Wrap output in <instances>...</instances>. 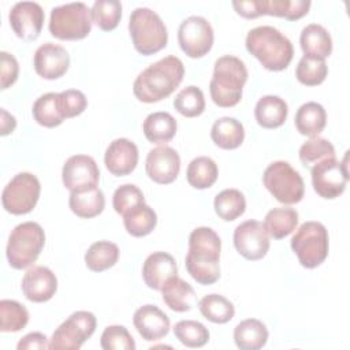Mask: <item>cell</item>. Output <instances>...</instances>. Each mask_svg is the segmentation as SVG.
<instances>
[{"mask_svg":"<svg viewBox=\"0 0 350 350\" xmlns=\"http://www.w3.org/2000/svg\"><path fill=\"white\" fill-rule=\"evenodd\" d=\"M221 241L211 227H197L189 235L186 269L200 284L209 286L220 278Z\"/></svg>","mask_w":350,"mask_h":350,"instance_id":"cell-1","label":"cell"},{"mask_svg":"<svg viewBox=\"0 0 350 350\" xmlns=\"http://www.w3.org/2000/svg\"><path fill=\"white\" fill-rule=\"evenodd\" d=\"M183 75L182 60L174 55L165 56L138 74L133 83V93L142 103L161 101L180 85Z\"/></svg>","mask_w":350,"mask_h":350,"instance_id":"cell-2","label":"cell"},{"mask_svg":"<svg viewBox=\"0 0 350 350\" xmlns=\"http://www.w3.org/2000/svg\"><path fill=\"white\" fill-rule=\"evenodd\" d=\"M245 45L247 52L269 71L287 68L294 56L291 41L276 27L268 25L250 29Z\"/></svg>","mask_w":350,"mask_h":350,"instance_id":"cell-3","label":"cell"},{"mask_svg":"<svg viewBox=\"0 0 350 350\" xmlns=\"http://www.w3.org/2000/svg\"><path fill=\"white\" fill-rule=\"evenodd\" d=\"M247 75V68L239 57L224 55L216 59L213 75L209 82L212 101L221 108L237 105L242 98Z\"/></svg>","mask_w":350,"mask_h":350,"instance_id":"cell-4","label":"cell"},{"mask_svg":"<svg viewBox=\"0 0 350 350\" xmlns=\"http://www.w3.org/2000/svg\"><path fill=\"white\" fill-rule=\"evenodd\" d=\"M129 33L133 45L141 55L149 56L165 48L168 33L160 15L148 7H137L131 11Z\"/></svg>","mask_w":350,"mask_h":350,"instance_id":"cell-5","label":"cell"},{"mask_svg":"<svg viewBox=\"0 0 350 350\" xmlns=\"http://www.w3.org/2000/svg\"><path fill=\"white\" fill-rule=\"evenodd\" d=\"M45 245V232L36 221H25L14 227L10 234L5 254L15 269H25L38 258Z\"/></svg>","mask_w":350,"mask_h":350,"instance_id":"cell-6","label":"cell"},{"mask_svg":"<svg viewBox=\"0 0 350 350\" xmlns=\"http://www.w3.org/2000/svg\"><path fill=\"white\" fill-rule=\"evenodd\" d=\"M291 249L302 267L312 269L328 256L329 239L325 226L320 221H305L291 238Z\"/></svg>","mask_w":350,"mask_h":350,"instance_id":"cell-7","label":"cell"},{"mask_svg":"<svg viewBox=\"0 0 350 350\" xmlns=\"http://www.w3.org/2000/svg\"><path fill=\"white\" fill-rule=\"evenodd\" d=\"M90 8L82 3H66L52 8L49 31L59 40H82L92 30Z\"/></svg>","mask_w":350,"mask_h":350,"instance_id":"cell-8","label":"cell"},{"mask_svg":"<svg viewBox=\"0 0 350 350\" xmlns=\"http://www.w3.org/2000/svg\"><path fill=\"white\" fill-rule=\"evenodd\" d=\"M262 183L276 201L286 205L299 202L305 194L302 176L290 163L283 160L273 161L265 168Z\"/></svg>","mask_w":350,"mask_h":350,"instance_id":"cell-9","label":"cell"},{"mask_svg":"<svg viewBox=\"0 0 350 350\" xmlns=\"http://www.w3.org/2000/svg\"><path fill=\"white\" fill-rule=\"evenodd\" d=\"M96 316L88 310H78L70 314L53 332L49 349L78 350L94 334Z\"/></svg>","mask_w":350,"mask_h":350,"instance_id":"cell-10","label":"cell"},{"mask_svg":"<svg viewBox=\"0 0 350 350\" xmlns=\"http://www.w3.org/2000/svg\"><path fill=\"white\" fill-rule=\"evenodd\" d=\"M40 193L38 178L30 172H19L3 189V208L12 215H26L34 209Z\"/></svg>","mask_w":350,"mask_h":350,"instance_id":"cell-11","label":"cell"},{"mask_svg":"<svg viewBox=\"0 0 350 350\" xmlns=\"http://www.w3.org/2000/svg\"><path fill=\"white\" fill-rule=\"evenodd\" d=\"M347 160L349 152L345 153L342 161H338L335 157H329L312 167V185L320 197L334 200L345 191L349 180Z\"/></svg>","mask_w":350,"mask_h":350,"instance_id":"cell-12","label":"cell"},{"mask_svg":"<svg viewBox=\"0 0 350 350\" xmlns=\"http://www.w3.org/2000/svg\"><path fill=\"white\" fill-rule=\"evenodd\" d=\"M213 29L204 16L191 15L179 25L178 42L189 57L205 56L213 45Z\"/></svg>","mask_w":350,"mask_h":350,"instance_id":"cell-13","label":"cell"},{"mask_svg":"<svg viewBox=\"0 0 350 350\" xmlns=\"http://www.w3.org/2000/svg\"><path fill=\"white\" fill-rule=\"evenodd\" d=\"M62 180L64 187L71 193H83L96 189L100 180L98 165L92 156L74 154L63 164Z\"/></svg>","mask_w":350,"mask_h":350,"instance_id":"cell-14","label":"cell"},{"mask_svg":"<svg viewBox=\"0 0 350 350\" xmlns=\"http://www.w3.org/2000/svg\"><path fill=\"white\" fill-rule=\"evenodd\" d=\"M234 246L246 260H260L269 250V235L258 220H246L234 230Z\"/></svg>","mask_w":350,"mask_h":350,"instance_id":"cell-15","label":"cell"},{"mask_svg":"<svg viewBox=\"0 0 350 350\" xmlns=\"http://www.w3.org/2000/svg\"><path fill=\"white\" fill-rule=\"evenodd\" d=\"M44 19V10L36 1L15 3L8 14V21L14 33L25 41H34L38 38Z\"/></svg>","mask_w":350,"mask_h":350,"instance_id":"cell-16","label":"cell"},{"mask_svg":"<svg viewBox=\"0 0 350 350\" xmlns=\"http://www.w3.org/2000/svg\"><path fill=\"white\" fill-rule=\"evenodd\" d=\"M145 170L153 182L159 185L172 183L180 171V157L171 146L153 148L148 152Z\"/></svg>","mask_w":350,"mask_h":350,"instance_id":"cell-17","label":"cell"},{"mask_svg":"<svg viewBox=\"0 0 350 350\" xmlns=\"http://www.w3.org/2000/svg\"><path fill=\"white\" fill-rule=\"evenodd\" d=\"M33 64L36 72L44 79H57L67 72L70 55L62 45L45 42L36 49Z\"/></svg>","mask_w":350,"mask_h":350,"instance_id":"cell-18","label":"cell"},{"mask_svg":"<svg viewBox=\"0 0 350 350\" xmlns=\"http://www.w3.org/2000/svg\"><path fill=\"white\" fill-rule=\"evenodd\" d=\"M23 295L31 302H46L57 290L56 275L42 265H34L26 271L21 283Z\"/></svg>","mask_w":350,"mask_h":350,"instance_id":"cell-19","label":"cell"},{"mask_svg":"<svg viewBox=\"0 0 350 350\" xmlns=\"http://www.w3.org/2000/svg\"><path fill=\"white\" fill-rule=\"evenodd\" d=\"M138 163V148L129 138L113 139L104 153V164L115 176L131 174Z\"/></svg>","mask_w":350,"mask_h":350,"instance_id":"cell-20","label":"cell"},{"mask_svg":"<svg viewBox=\"0 0 350 350\" xmlns=\"http://www.w3.org/2000/svg\"><path fill=\"white\" fill-rule=\"evenodd\" d=\"M134 327L142 339L154 342L164 338L170 331V317L156 305H144L134 312Z\"/></svg>","mask_w":350,"mask_h":350,"instance_id":"cell-21","label":"cell"},{"mask_svg":"<svg viewBox=\"0 0 350 350\" xmlns=\"http://www.w3.org/2000/svg\"><path fill=\"white\" fill-rule=\"evenodd\" d=\"M178 273L175 258L165 252H153L142 265V278L149 288L160 290L163 284Z\"/></svg>","mask_w":350,"mask_h":350,"instance_id":"cell-22","label":"cell"},{"mask_svg":"<svg viewBox=\"0 0 350 350\" xmlns=\"http://www.w3.org/2000/svg\"><path fill=\"white\" fill-rule=\"evenodd\" d=\"M160 291L164 304L174 312H187L197 302L194 288L178 275L170 278Z\"/></svg>","mask_w":350,"mask_h":350,"instance_id":"cell-23","label":"cell"},{"mask_svg":"<svg viewBox=\"0 0 350 350\" xmlns=\"http://www.w3.org/2000/svg\"><path fill=\"white\" fill-rule=\"evenodd\" d=\"M304 56L324 59L332 52V38L327 29L319 23L306 25L299 36Z\"/></svg>","mask_w":350,"mask_h":350,"instance_id":"cell-24","label":"cell"},{"mask_svg":"<svg viewBox=\"0 0 350 350\" xmlns=\"http://www.w3.org/2000/svg\"><path fill=\"white\" fill-rule=\"evenodd\" d=\"M287 113V103L279 96L273 94L262 96L254 107L256 120L264 129L280 127L286 122Z\"/></svg>","mask_w":350,"mask_h":350,"instance_id":"cell-25","label":"cell"},{"mask_svg":"<svg viewBox=\"0 0 350 350\" xmlns=\"http://www.w3.org/2000/svg\"><path fill=\"white\" fill-rule=\"evenodd\" d=\"M176 120L168 112H152L149 113L142 124L144 134L146 139L152 144L165 145L176 134Z\"/></svg>","mask_w":350,"mask_h":350,"instance_id":"cell-26","label":"cell"},{"mask_svg":"<svg viewBox=\"0 0 350 350\" xmlns=\"http://www.w3.org/2000/svg\"><path fill=\"white\" fill-rule=\"evenodd\" d=\"M211 138L216 146L230 150L237 149L245 139L243 124L235 118L223 116L215 120L211 129Z\"/></svg>","mask_w":350,"mask_h":350,"instance_id":"cell-27","label":"cell"},{"mask_svg":"<svg viewBox=\"0 0 350 350\" xmlns=\"http://www.w3.org/2000/svg\"><path fill=\"white\" fill-rule=\"evenodd\" d=\"M294 123L299 134L310 138L317 137L327 123L325 109L316 101H308L298 108Z\"/></svg>","mask_w":350,"mask_h":350,"instance_id":"cell-28","label":"cell"},{"mask_svg":"<svg viewBox=\"0 0 350 350\" xmlns=\"http://www.w3.org/2000/svg\"><path fill=\"white\" fill-rule=\"evenodd\" d=\"M267 340V325L257 319H246L234 328V342L241 350H258Z\"/></svg>","mask_w":350,"mask_h":350,"instance_id":"cell-29","label":"cell"},{"mask_svg":"<svg viewBox=\"0 0 350 350\" xmlns=\"http://www.w3.org/2000/svg\"><path fill=\"white\" fill-rule=\"evenodd\" d=\"M31 112H33L34 120L38 124L49 129L62 124L63 120L66 119L62 111L59 93H53V92L40 96L34 101Z\"/></svg>","mask_w":350,"mask_h":350,"instance_id":"cell-30","label":"cell"},{"mask_svg":"<svg viewBox=\"0 0 350 350\" xmlns=\"http://www.w3.org/2000/svg\"><path fill=\"white\" fill-rule=\"evenodd\" d=\"M123 224L130 235L137 238L145 237L154 230L157 215L149 205L142 202L123 215Z\"/></svg>","mask_w":350,"mask_h":350,"instance_id":"cell-31","label":"cell"},{"mask_svg":"<svg viewBox=\"0 0 350 350\" xmlns=\"http://www.w3.org/2000/svg\"><path fill=\"white\" fill-rule=\"evenodd\" d=\"M298 224V212L294 208L280 206L273 208L265 215L264 227L269 237L282 239L290 235Z\"/></svg>","mask_w":350,"mask_h":350,"instance_id":"cell-32","label":"cell"},{"mask_svg":"<svg viewBox=\"0 0 350 350\" xmlns=\"http://www.w3.org/2000/svg\"><path fill=\"white\" fill-rule=\"evenodd\" d=\"M68 205L78 217L90 219L100 215L105 206L104 193L96 187L83 193H71Z\"/></svg>","mask_w":350,"mask_h":350,"instance_id":"cell-33","label":"cell"},{"mask_svg":"<svg viewBox=\"0 0 350 350\" xmlns=\"http://www.w3.org/2000/svg\"><path fill=\"white\" fill-rule=\"evenodd\" d=\"M119 247L109 241H97L85 253V264L93 272H103L116 264Z\"/></svg>","mask_w":350,"mask_h":350,"instance_id":"cell-34","label":"cell"},{"mask_svg":"<svg viewBox=\"0 0 350 350\" xmlns=\"http://www.w3.org/2000/svg\"><path fill=\"white\" fill-rule=\"evenodd\" d=\"M213 206L220 219L232 221L243 215L246 209V200L243 193L238 189H224L216 194Z\"/></svg>","mask_w":350,"mask_h":350,"instance_id":"cell-35","label":"cell"},{"mask_svg":"<svg viewBox=\"0 0 350 350\" xmlns=\"http://www.w3.org/2000/svg\"><path fill=\"white\" fill-rule=\"evenodd\" d=\"M198 308L201 314L215 324H226L235 314L234 304L220 294H208L202 297L198 302Z\"/></svg>","mask_w":350,"mask_h":350,"instance_id":"cell-36","label":"cell"},{"mask_svg":"<svg viewBox=\"0 0 350 350\" xmlns=\"http://www.w3.org/2000/svg\"><path fill=\"white\" fill-rule=\"evenodd\" d=\"M217 164L208 156H200L190 161L186 178L190 186L194 189H208L217 179Z\"/></svg>","mask_w":350,"mask_h":350,"instance_id":"cell-37","label":"cell"},{"mask_svg":"<svg viewBox=\"0 0 350 350\" xmlns=\"http://www.w3.org/2000/svg\"><path fill=\"white\" fill-rule=\"evenodd\" d=\"M309 0H261L262 15H272L295 21L308 14Z\"/></svg>","mask_w":350,"mask_h":350,"instance_id":"cell-38","label":"cell"},{"mask_svg":"<svg viewBox=\"0 0 350 350\" xmlns=\"http://www.w3.org/2000/svg\"><path fill=\"white\" fill-rule=\"evenodd\" d=\"M29 323L27 309L18 301H0V329L1 332H18Z\"/></svg>","mask_w":350,"mask_h":350,"instance_id":"cell-39","label":"cell"},{"mask_svg":"<svg viewBox=\"0 0 350 350\" xmlns=\"http://www.w3.org/2000/svg\"><path fill=\"white\" fill-rule=\"evenodd\" d=\"M92 22L101 30H113L122 18V4L118 0H96L90 8Z\"/></svg>","mask_w":350,"mask_h":350,"instance_id":"cell-40","label":"cell"},{"mask_svg":"<svg viewBox=\"0 0 350 350\" xmlns=\"http://www.w3.org/2000/svg\"><path fill=\"white\" fill-rule=\"evenodd\" d=\"M174 108L186 118L200 116L205 109L204 93L197 86H186L174 98Z\"/></svg>","mask_w":350,"mask_h":350,"instance_id":"cell-41","label":"cell"},{"mask_svg":"<svg viewBox=\"0 0 350 350\" xmlns=\"http://www.w3.org/2000/svg\"><path fill=\"white\" fill-rule=\"evenodd\" d=\"M176 339L186 347H202L209 340L208 328L196 320H180L174 327Z\"/></svg>","mask_w":350,"mask_h":350,"instance_id":"cell-42","label":"cell"},{"mask_svg":"<svg viewBox=\"0 0 350 350\" xmlns=\"http://www.w3.org/2000/svg\"><path fill=\"white\" fill-rule=\"evenodd\" d=\"M328 67L324 59L302 56L295 68L297 79L305 86H317L324 82Z\"/></svg>","mask_w":350,"mask_h":350,"instance_id":"cell-43","label":"cell"},{"mask_svg":"<svg viewBox=\"0 0 350 350\" xmlns=\"http://www.w3.org/2000/svg\"><path fill=\"white\" fill-rule=\"evenodd\" d=\"M335 157L334 145L321 137H312L299 148V160L305 167H313L316 163Z\"/></svg>","mask_w":350,"mask_h":350,"instance_id":"cell-44","label":"cell"},{"mask_svg":"<svg viewBox=\"0 0 350 350\" xmlns=\"http://www.w3.org/2000/svg\"><path fill=\"white\" fill-rule=\"evenodd\" d=\"M104 350H134L135 342L124 325H108L100 338Z\"/></svg>","mask_w":350,"mask_h":350,"instance_id":"cell-45","label":"cell"},{"mask_svg":"<svg viewBox=\"0 0 350 350\" xmlns=\"http://www.w3.org/2000/svg\"><path fill=\"white\" fill-rule=\"evenodd\" d=\"M145 202V197L144 193L141 191V189L133 183H126L119 186L112 197V205L116 213L119 215H124L127 211H130L131 208L139 205Z\"/></svg>","mask_w":350,"mask_h":350,"instance_id":"cell-46","label":"cell"},{"mask_svg":"<svg viewBox=\"0 0 350 350\" xmlns=\"http://www.w3.org/2000/svg\"><path fill=\"white\" fill-rule=\"evenodd\" d=\"M59 98H60L62 111L66 119L81 115L88 105L86 96L77 89H68V90L60 92Z\"/></svg>","mask_w":350,"mask_h":350,"instance_id":"cell-47","label":"cell"},{"mask_svg":"<svg viewBox=\"0 0 350 350\" xmlns=\"http://www.w3.org/2000/svg\"><path fill=\"white\" fill-rule=\"evenodd\" d=\"M0 68H1V89H7L11 85H14L18 79V74H19V64L18 60L15 59L14 55L1 51L0 52Z\"/></svg>","mask_w":350,"mask_h":350,"instance_id":"cell-48","label":"cell"},{"mask_svg":"<svg viewBox=\"0 0 350 350\" xmlns=\"http://www.w3.org/2000/svg\"><path fill=\"white\" fill-rule=\"evenodd\" d=\"M232 7L235 8L237 14L246 19H254L262 15L261 0H241L232 1Z\"/></svg>","mask_w":350,"mask_h":350,"instance_id":"cell-49","label":"cell"},{"mask_svg":"<svg viewBox=\"0 0 350 350\" xmlns=\"http://www.w3.org/2000/svg\"><path fill=\"white\" fill-rule=\"evenodd\" d=\"M18 350H36V349H49L48 338L41 332H30L21 338L16 345Z\"/></svg>","mask_w":350,"mask_h":350,"instance_id":"cell-50","label":"cell"},{"mask_svg":"<svg viewBox=\"0 0 350 350\" xmlns=\"http://www.w3.org/2000/svg\"><path fill=\"white\" fill-rule=\"evenodd\" d=\"M15 127H16L15 116H12L4 108H1V135H7L12 133Z\"/></svg>","mask_w":350,"mask_h":350,"instance_id":"cell-51","label":"cell"}]
</instances>
